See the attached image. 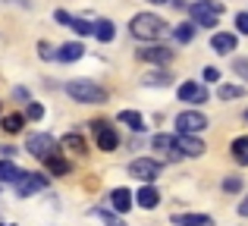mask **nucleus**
I'll use <instances>...</instances> for the list:
<instances>
[{"label":"nucleus","mask_w":248,"mask_h":226,"mask_svg":"<svg viewBox=\"0 0 248 226\" xmlns=\"http://www.w3.org/2000/svg\"><path fill=\"white\" fill-rule=\"evenodd\" d=\"M129 35L139 38V41H157L160 35H167V22L154 13H139L129 22Z\"/></svg>","instance_id":"obj_1"},{"label":"nucleus","mask_w":248,"mask_h":226,"mask_svg":"<svg viewBox=\"0 0 248 226\" xmlns=\"http://www.w3.org/2000/svg\"><path fill=\"white\" fill-rule=\"evenodd\" d=\"M66 94L79 104H104L107 101V88H101L97 82H88V79H79V82H66Z\"/></svg>","instance_id":"obj_2"},{"label":"nucleus","mask_w":248,"mask_h":226,"mask_svg":"<svg viewBox=\"0 0 248 226\" xmlns=\"http://www.w3.org/2000/svg\"><path fill=\"white\" fill-rule=\"evenodd\" d=\"M188 13H192V22L195 25H204V29H214L220 19V13H223V3H217V0H198V3L188 6Z\"/></svg>","instance_id":"obj_3"},{"label":"nucleus","mask_w":248,"mask_h":226,"mask_svg":"<svg viewBox=\"0 0 248 226\" xmlns=\"http://www.w3.org/2000/svg\"><path fill=\"white\" fill-rule=\"evenodd\" d=\"M57 148H60V141H57L54 135H47V132H35V135H29V141H25V151H29L31 157H38V160H47L50 154H57Z\"/></svg>","instance_id":"obj_4"},{"label":"nucleus","mask_w":248,"mask_h":226,"mask_svg":"<svg viewBox=\"0 0 248 226\" xmlns=\"http://www.w3.org/2000/svg\"><path fill=\"white\" fill-rule=\"evenodd\" d=\"M91 132H94V141L101 151H116L120 148V135H116V129L107 120H94L91 122Z\"/></svg>","instance_id":"obj_5"},{"label":"nucleus","mask_w":248,"mask_h":226,"mask_svg":"<svg viewBox=\"0 0 248 226\" xmlns=\"http://www.w3.org/2000/svg\"><path fill=\"white\" fill-rule=\"evenodd\" d=\"M160 170H164V164L160 160H151V157H139L129 164V176L141 179V182H154V179L160 176Z\"/></svg>","instance_id":"obj_6"},{"label":"nucleus","mask_w":248,"mask_h":226,"mask_svg":"<svg viewBox=\"0 0 248 226\" xmlns=\"http://www.w3.org/2000/svg\"><path fill=\"white\" fill-rule=\"evenodd\" d=\"M176 129L186 132V135H198V132L207 129V116L198 113V110H182L179 116H176Z\"/></svg>","instance_id":"obj_7"},{"label":"nucleus","mask_w":248,"mask_h":226,"mask_svg":"<svg viewBox=\"0 0 248 226\" xmlns=\"http://www.w3.org/2000/svg\"><path fill=\"white\" fill-rule=\"evenodd\" d=\"M13 185H16V195L19 198H29V195H35V192L47 189V176H41V173H22Z\"/></svg>","instance_id":"obj_8"},{"label":"nucleus","mask_w":248,"mask_h":226,"mask_svg":"<svg viewBox=\"0 0 248 226\" xmlns=\"http://www.w3.org/2000/svg\"><path fill=\"white\" fill-rule=\"evenodd\" d=\"M176 94H179V101H186V104H204L207 101V88L201 85V82H182Z\"/></svg>","instance_id":"obj_9"},{"label":"nucleus","mask_w":248,"mask_h":226,"mask_svg":"<svg viewBox=\"0 0 248 226\" xmlns=\"http://www.w3.org/2000/svg\"><path fill=\"white\" fill-rule=\"evenodd\" d=\"M176 151L186 154V157H201V154H204V141L195 138V135L179 132V135H176Z\"/></svg>","instance_id":"obj_10"},{"label":"nucleus","mask_w":248,"mask_h":226,"mask_svg":"<svg viewBox=\"0 0 248 226\" xmlns=\"http://www.w3.org/2000/svg\"><path fill=\"white\" fill-rule=\"evenodd\" d=\"M139 60H145V63H160V66H167V63L173 60V50H170V47H160V44H154V47H141V50H139Z\"/></svg>","instance_id":"obj_11"},{"label":"nucleus","mask_w":248,"mask_h":226,"mask_svg":"<svg viewBox=\"0 0 248 226\" xmlns=\"http://www.w3.org/2000/svg\"><path fill=\"white\" fill-rule=\"evenodd\" d=\"M211 50H217V54H232V50H236V35L217 31V35L211 38Z\"/></svg>","instance_id":"obj_12"},{"label":"nucleus","mask_w":248,"mask_h":226,"mask_svg":"<svg viewBox=\"0 0 248 226\" xmlns=\"http://www.w3.org/2000/svg\"><path fill=\"white\" fill-rule=\"evenodd\" d=\"M132 201H135V195H132L129 189H113V192H110V208L120 211V214L132 208Z\"/></svg>","instance_id":"obj_13"},{"label":"nucleus","mask_w":248,"mask_h":226,"mask_svg":"<svg viewBox=\"0 0 248 226\" xmlns=\"http://www.w3.org/2000/svg\"><path fill=\"white\" fill-rule=\"evenodd\" d=\"M135 201H139L145 211H154L160 204V195H157V189H154V185H141L139 195H135Z\"/></svg>","instance_id":"obj_14"},{"label":"nucleus","mask_w":248,"mask_h":226,"mask_svg":"<svg viewBox=\"0 0 248 226\" xmlns=\"http://www.w3.org/2000/svg\"><path fill=\"white\" fill-rule=\"evenodd\" d=\"M82 54H85L82 41H69V44H63V47L57 50V60H63V63H76V60H82Z\"/></svg>","instance_id":"obj_15"},{"label":"nucleus","mask_w":248,"mask_h":226,"mask_svg":"<svg viewBox=\"0 0 248 226\" xmlns=\"http://www.w3.org/2000/svg\"><path fill=\"white\" fill-rule=\"evenodd\" d=\"M91 35H94L97 41H113L116 29H113V22H110V19H97V22H91Z\"/></svg>","instance_id":"obj_16"},{"label":"nucleus","mask_w":248,"mask_h":226,"mask_svg":"<svg viewBox=\"0 0 248 226\" xmlns=\"http://www.w3.org/2000/svg\"><path fill=\"white\" fill-rule=\"evenodd\" d=\"M116 120H120L123 126H129L132 132H145V116L135 113V110H123L120 116H116Z\"/></svg>","instance_id":"obj_17"},{"label":"nucleus","mask_w":248,"mask_h":226,"mask_svg":"<svg viewBox=\"0 0 248 226\" xmlns=\"http://www.w3.org/2000/svg\"><path fill=\"white\" fill-rule=\"evenodd\" d=\"M44 164H47V170L54 173V176H66V173L73 170V164H69V160H63V157H60V151H57V154H50V157L44 160Z\"/></svg>","instance_id":"obj_18"},{"label":"nucleus","mask_w":248,"mask_h":226,"mask_svg":"<svg viewBox=\"0 0 248 226\" xmlns=\"http://www.w3.org/2000/svg\"><path fill=\"white\" fill-rule=\"evenodd\" d=\"M19 176H22V170H19V166L13 164L10 157H3V160H0V182H16Z\"/></svg>","instance_id":"obj_19"},{"label":"nucleus","mask_w":248,"mask_h":226,"mask_svg":"<svg viewBox=\"0 0 248 226\" xmlns=\"http://www.w3.org/2000/svg\"><path fill=\"white\" fill-rule=\"evenodd\" d=\"M60 145L66 148V151H73V154H85V138L79 132H69V135H63L60 138Z\"/></svg>","instance_id":"obj_20"},{"label":"nucleus","mask_w":248,"mask_h":226,"mask_svg":"<svg viewBox=\"0 0 248 226\" xmlns=\"http://www.w3.org/2000/svg\"><path fill=\"white\" fill-rule=\"evenodd\" d=\"M232 157L242 166H248V135H239V138L232 141Z\"/></svg>","instance_id":"obj_21"},{"label":"nucleus","mask_w":248,"mask_h":226,"mask_svg":"<svg viewBox=\"0 0 248 226\" xmlns=\"http://www.w3.org/2000/svg\"><path fill=\"white\" fill-rule=\"evenodd\" d=\"M157 151H173L176 157H179V151H176V135H154V141H151Z\"/></svg>","instance_id":"obj_22"},{"label":"nucleus","mask_w":248,"mask_h":226,"mask_svg":"<svg viewBox=\"0 0 248 226\" xmlns=\"http://www.w3.org/2000/svg\"><path fill=\"white\" fill-rule=\"evenodd\" d=\"M176 226H214V220L204 214H192V217H176Z\"/></svg>","instance_id":"obj_23"},{"label":"nucleus","mask_w":248,"mask_h":226,"mask_svg":"<svg viewBox=\"0 0 248 226\" xmlns=\"http://www.w3.org/2000/svg\"><path fill=\"white\" fill-rule=\"evenodd\" d=\"M173 38H176V41H179V44H188V41H192V38H195V22L176 25V29H173Z\"/></svg>","instance_id":"obj_24"},{"label":"nucleus","mask_w":248,"mask_h":226,"mask_svg":"<svg viewBox=\"0 0 248 226\" xmlns=\"http://www.w3.org/2000/svg\"><path fill=\"white\" fill-rule=\"evenodd\" d=\"M242 94H245L242 85H220L217 98H220V101H236V98H242Z\"/></svg>","instance_id":"obj_25"},{"label":"nucleus","mask_w":248,"mask_h":226,"mask_svg":"<svg viewBox=\"0 0 248 226\" xmlns=\"http://www.w3.org/2000/svg\"><path fill=\"white\" fill-rule=\"evenodd\" d=\"M22 126H25V116H22V113H6V116H3V129H6L10 135L19 132Z\"/></svg>","instance_id":"obj_26"},{"label":"nucleus","mask_w":248,"mask_h":226,"mask_svg":"<svg viewBox=\"0 0 248 226\" xmlns=\"http://www.w3.org/2000/svg\"><path fill=\"white\" fill-rule=\"evenodd\" d=\"M170 82H173V75H170V73H160V69L145 75V85H170Z\"/></svg>","instance_id":"obj_27"},{"label":"nucleus","mask_w":248,"mask_h":226,"mask_svg":"<svg viewBox=\"0 0 248 226\" xmlns=\"http://www.w3.org/2000/svg\"><path fill=\"white\" fill-rule=\"evenodd\" d=\"M94 214H97V217H101V220H104V226H126V223L120 220V217L113 214V211H104V208H97Z\"/></svg>","instance_id":"obj_28"},{"label":"nucleus","mask_w":248,"mask_h":226,"mask_svg":"<svg viewBox=\"0 0 248 226\" xmlns=\"http://www.w3.org/2000/svg\"><path fill=\"white\" fill-rule=\"evenodd\" d=\"M69 29L79 31V35H91V22H85V19H73V22H69Z\"/></svg>","instance_id":"obj_29"},{"label":"nucleus","mask_w":248,"mask_h":226,"mask_svg":"<svg viewBox=\"0 0 248 226\" xmlns=\"http://www.w3.org/2000/svg\"><path fill=\"white\" fill-rule=\"evenodd\" d=\"M38 57H41V60H54V57H57V50L50 47L47 41H41V44H38Z\"/></svg>","instance_id":"obj_30"},{"label":"nucleus","mask_w":248,"mask_h":226,"mask_svg":"<svg viewBox=\"0 0 248 226\" xmlns=\"http://www.w3.org/2000/svg\"><path fill=\"white\" fill-rule=\"evenodd\" d=\"M25 116H29V120H41V116H44V107L35 104V101H29V110H25Z\"/></svg>","instance_id":"obj_31"},{"label":"nucleus","mask_w":248,"mask_h":226,"mask_svg":"<svg viewBox=\"0 0 248 226\" xmlns=\"http://www.w3.org/2000/svg\"><path fill=\"white\" fill-rule=\"evenodd\" d=\"M232 69H236V73L248 82V60H242V57H239V60H232Z\"/></svg>","instance_id":"obj_32"},{"label":"nucleus","mask_w":248,"mask_h":226,"mask_svg":"<svg viewBox=\"0 0 248 226\" xmlns=\"http://www.w3.org/2000/svg\"><path fill=\"white\" fill-rule=\"evenodd\" d=\"M223 189H226V192H239V189H242V179H239V176L223 179Z\"/></svg>","instance_id":"obj_33"},{"label":"nucleus","mask_w":248,"mask_h":226,"mask_svg":"<svg viewBox=\"0 0 248 226\" xmlns=\"http://www.w3.org/2000/svg\"><path fill=\"white\" fill-rule=\"evenodd\" d=\"M236 29L242 31V35H248V13H239L236 16Z\"/></svg>","instance_id":"obj_34"},{"label":"nucleus","mask_w":248,"mask_h":226,"mask_svg":"<svg viewBox=\"0 0 248 226\" xmlns=\"http://www.w3.org/2000/svg\"><path fill=\"white\" fill-rule=\"evenodd\" d=\"M54 19H57V22H63L66 29H69V22H73V16H69L66 10H57V13H54Z\"/></svg>","instance_id":"obj_35"},{"label":"nucleus","mask_w":248,"mask_h":226,"mask_svg":"<svg viewBox=\"0 0 248 226\" xmlns=\"http://www.w3.org/2000/svg\"><path fill=\"white\" fill-rule=\"evenodd\" d=\"M201 75H204V82H217V79H220V69L207 66V69H204V73H201Z\"/></svg>","instance_id":"obj_36"},{"label":"nucleus","mask_w":248,"mask_h":226,"mask_svg":"<svg viewBox=\"0 0 248 226\" xmlns=\"http://www.w3.org/2000/svg\"><path fill=\"white\" fill-rule=\"evenodd\" d=\"M0 154H3V157H13V154H16V148H10V145H3V148H0Z\"/></svg>","instance_id":"obj_37"},{"label":"nucleus","mask_w":248,"mask_h":226,"mask_svg":"<svg viewBox=\"0 0 248 226\" xmlns=\"http://www.w3.org/2000/svg\"><path fill=\"white\" fill-rule=\"evenodd\" d=\"M239 214H242V217H248V195H245V201L239 204Z\"/></svg>","instance_id":"obj_38"},{"label":"nucleus","mask_w":248,"mask_h":226,"mask_svg":"<svg viewBox=\"0 0 248 226\" xmlns=\"http://www.w3.org/2000/svg\"><path fill=\"white\" fill-rule=\"evenodd\" d=\"M148 3H170V0H148Z\"/></svg>","instance_id":"obj_39"}]
</instances>
